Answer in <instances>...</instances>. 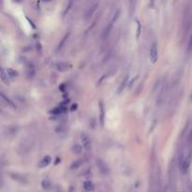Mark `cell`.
I'll use <instances>...</instances> for the list:
<instances>
[{
    "label": "cell",
    "mask_w": 192,
    "mask_h": 192,
    "mask_svg": "<svg viewBox=\"0 0 192 192\" xmlns=\"http://www.w3.org/2000/svg\"><path fill=\"white\" fill-rule=\"evenodd\" d=\"M7 73H8V75L9 77H11V78H15V77L18 76V74H19L17 70L12 69H7Z\"/></svg>",
    "instance_id": "10"
},
{
    "label": "cell",
    "mask_w": 192,
    "mask_h": 192,
    "mask_svg": "<svg viewBox=\"0 0 192 192\" xmlns=\"http://www.w3.org/2000/svg\"><path fill=\"white\" fill-rule=\"evenodd\" d=\"M41 186H42V187L44 188V189H48V188L51 187V182H50L48 179H44L41 182Z\"/></svg>",
    "instance_id": "12"
},
{
    "label": "cell",
    "mask_w": 192,
    "mask_h": 192,
    "mask_svg": "<svg viewBox=\"0 0 192 192\" xmlns=\"http://www.w3.org/2000/svg\"><path fill=\"white\" fill-rule=\"evenodd\" d=\"M10 176H11L14 180L19 181V182H21V183H26V178H24V176L20 175V174H18V173H15V174H10Z\"/></svg>",
    "instance_id": "8"
},
{
    "label": "cell",
    "mask_w": 192,
    "mask_h": 192,
    "mask_svg": "<svg viewBox=\"0 0 192 192\" xmlns=\"http://www.w3.org/2000/svg\"><path fill=\"white\" fill-rule=\"evenodd\" d=\"M140 30H141V26H140V23L138 22V34H137V37L140 36Z\"/></svg>",
    "instance_id": "20"
},
{
    "label": "cell",
    "mask_w": 192,
    "mask_h": 192,
    "mask_svg": "<svg viewBox=\"0 0 192 192\" xmlns=\"http://www.w3.org/2000/svg\"><path fill=\"white\" fill-rule=\"evenodd\" d=\"M188 50H189V51H191V50H192V36H191V38H190V40H189V45H188Z\"/></svg>",
    "instance_id": "19"
},
{
    "label": "cell",
    "mask_w": 192,
    "mask_h": 192,
    "mask_svg": "<svg viewBox=\"0 0 192 192\" xmlns=\"http://www.w3.org/2000/svg\"><path fill=\"white\" fill-rule=\"evenodd\" d=\"M82 164H83V161H82V160H76L75 162H73L71 164V166H70V169H71V170L77 169V168H79Z\"/></svg>",
    "instance_id": "14"
},
{
    "label": "cell",
    "mask_w": 192,
    "mask_h": 192,
    "mask_svg": "<svg viewBox=\"0 0 192 192\" xmlns=\"http://www.w3.org/2000/svg\"><path fill=\"white\" fill-rule=\"evenodd\" d=\"M9 75H8V73H7V70H5V69H1V79H2V81L4 82V83L6 84H9Z\"/></svg>",
    "instance_id": "7"
},
{
    "label": "cell",
    "mask_w": 192,
    "mask_h": 192,
    "mask_svg": "<svg viewBox=\"0 0 192 192\" xmlns=\"http://www.w3.org/2000/svg\"><path fill=\"white\" fill-rule=\"evenodd\" d=\"M84 189L86 190V191H93L94 189H95V186H94V184H93V182L92 181H90V180H87V181H84Z\"/></svg>",
    "instance_id": "6"
},
{
    "label": "cell",
    "mask_w": 192,
    "mask_h": 192,
    "mask_svg": "<svg viewBox=\"0 0 192 192\" xmlns=\"http://www.w3.org/2000/svg\"><path fill=\"white\" fill-rule=\"evenodd\" d=\"M77 109V104H72L71 108H70V111H74V110Z\"/></svg>",
    "instance_id": "21"
},
{
    "label": "cell",
    "mask_w": 192,
    "mask_h": 192,
    "mask_svg": "<svg viewBox=\"0 0 192 192\" xmlns=\"http://www.w3.org/2000/svg\"><path fill=\"white\" fill-rule=\"evenodd\" d=\"M67 37H69V33H67V34L65 35V37H64V38H63V40H62V41H61V42H60V43H59V48H61V47H62V46H63V43H64V42H65V40H66V38H67Z\"/></svg>",
    "instance_id": "17"
},
{
    "label": "cell",
    "mask_w": 192,
    "mask_h": 192,
    "mask_svg": "<svg viewBox=\"0 0 192 192\" xmlns=\"http://www.w3.org/2000/svg\"><path fill=\"white\" fill-rule=\"evenodd\" d=\"M82 150H83V148H82L81 145H79V144H75V145H73V147H72V152L74 153V154H76V155H80L81 153H82Z\"/></svg>",
    "instance_id": "11"
},
{
    "label": "cell",
    "mask_w": 192,
    "mask_h": 192,
    "mask_svg": "<svg viewBox=\"0 0 192 192\" xmlns=\"http://www.w3.org/2000/svg\"><path fill=\"white\" fill-rule=\"evenodd\" d=\"M69 67L70 65L65 62H57L55 64L56 69L59 70V71H67V69H69Z\"/></svg>",
    "instance_id": "4"
},
{
    "label": "cell",
    "mask_w": 192,
    "mask_h": 192,
    "mask_svg": "<svg viewBox=\"0 0 192 192\" xmlns=\"http://www.w3.org/2000/svg\"><path fill=\"white\" fill-rule=\"evenodd\" d=\"M81 141H82V143H83V146L86 149V150H89L91 148V140L90 138L87 136L86 134L83 133L81 135Z\"/></svg>",
    "instance_id": "3"
},
{
    "label": "cell",
    "mask_w": 192,
    "mask_h": 192,
    "mask_svg": "<svg viewBox=\"0 0 192 192\" xmlns=\"http://www.w3.org/2000/svg\"><path fill=\"white\" fill-rule=\"evenodd\" d=\"M98 4H95L94 6H92V7H91V9H89V10H88V11H87L86 13H85V17H86V18H87V17L91 16L92 14H93V12H94L95 10H96V9L98 8Z\"/></svg>",
    "instance_id": "13"
},
{
    "label": "cell",
    "mask_w": 192,
    "mask_h": 192,
    "mask_svg": "<svg viewBox=\"0 0 192 192\" xmlns=\"http://www.w3.org/2000/svg\"><path fill=\"white\" fill-rule=\"evenodd\" d=\"M36 48H37V51L38 52V53H41V44H40V42H37L36 43Z\"/></svg>",
    "instance_id": "18"
},
{
    "label": "cell",
    "mask_w": 192,
    "mask_h": 192,
    "mask_svg": "<svg viewBox=\"0 0 192 192\" xmlns=\"http://www.w3.org/2000/svg\"><path fill=\"white\" fill-rule=\"evenodd\" d=\"M97 166L99 170V172H100L102 174H108L110 172L109 166L107 165V163H106L104 160H102V159H100V158L97 159Z\"/></svg>",
    "instance_id": "1"
},
{
    "label": "cell",
    "mask_w": 192,
    "mask_h": 192,
    "mask_svg": "<svg viewBox=\"0 0 192 192\" xmlns=\"http://www.w3.org/2000/svg\"><path fill=\"white\" fill-rule=\"evenodd\" d=\"M188 141H192V130H191V132H190V134H189V136H188Z\"/></svg>",
    "instance_id": "22"
},
{
    "label": "cell",
    "mask_w": 192,
    "mask_h": 192,
    "mask_svg": "<svg viewBox=\"0 0 192 192\" xmlns=\"http://www.w3.org/2000/svg\"><path fill=\"white\" fill-rule=\"evenodd\" d=\"M51 156H45L42 158V159L40 161V163H38V167L40 168H45V167H47L48 165H50V163H51Z\"/></svg>",
    "instance_id": "5"
},
{
    "label": "cell",
    "mask_w": 192,
    "mask_h": 192,
    "mask_svg": "<svg viewBox=\"0 0 192 192\" xmlns=\"http://www.w3.org/2000/svg\"><path fill=\"white\" fill-rule=\"evenodd\" d=\"M158 46H156V43L154 42L152 45H151V48H150V60L153 64H155L156 62V60H158Z\"/></svg>",
    "instance_id": "2"
},
{
    "label": "cell",
    "mask_w": 192,
    "mask_h": 192,
    "mask_svg": "<svg viewBox=\"0 0 192 192\" xmlns=\"http://www.w3.org/2000/svg\"><path fill=\"white\" fill-rule=\"evenodd\" d=\"M99 109H100V122H101V125H103V106L101 102H100V106H99Z\"/></svg>",
    "instance_id": "16"
},
{
    "label": "cell",
    "mask_w": 192,
    "mask_h": 192,
    "mask_svg": "<svg viewBox=\"0 0 192 192\" xmlns=\"http://www.w3.org/2000/svg\"><path fill=\"white\" fill-rule=\"evenodd\" d=\"M190 161H191V159H190V156H187V158L185 159L184 160V162H183V164H182V167H183V172H186V170L189 168V165H190Z\"/></svg>",
    "instance_id": "9"
},
{
    "label": "cell",
    "mask_w": 192,
    "mask_h": 192,
    "mask_svg": "<svg viewBox=\"0 0 192 192\" xmlns=\"http://www.w3.org/2000/svg\"><path fill=\"white\" fill-rule=\"evenodd\" d=\"M1 97H2V98L4 99V100H5L7 103H9V104L10 106H11V107H15V105H14V103H13L11 100H10V99H9L8 98H7L6 96H5L4 94H3V93H1Z\"/></svg>",
    "instance_id": "15"
}]
</instances>
